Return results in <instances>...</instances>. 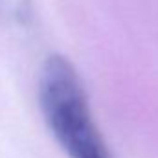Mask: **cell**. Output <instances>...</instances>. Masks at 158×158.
Here are the masks:
<instances>
[{
  "label": "cell",
  "mask_w": 158,
  "mask_h": 158,
  "mask_svg": "<svg viewBox=\"0 0 158 158\" xmlns=\"http://www.w3.org/2000/svg\"><path fill=\"white\" fill-rule=\"evenodd\" d=\"M39 103L48 129L70 158H110L88 109L77 72L52 55L39 77Z\"/></svg>",
  "instance_id": "obj_1"
}]
</instances>
